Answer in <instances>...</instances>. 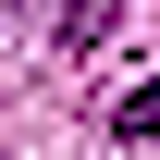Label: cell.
Instances as JSON below:
<instances>
[{
	"instance_id": "1",
	"label": "cell",
	"mask_w": 160,
	"mask_h": 160,
	"mask_svg": "<svg viewBox=\"0 0 160 160\" xmlns=\"http://www.w3.org/2000/svg\"><path fill=\"white\" fill-rule=\"evenodd\" d=\"M111 136H123V148H148V136H160V86H136V99H111Z\"/></svg>"
}]
</instances>
